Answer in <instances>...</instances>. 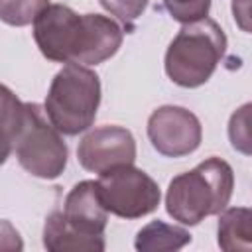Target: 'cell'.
<instances>
[{
  "label": "cell",
  "instance_id": "6da1fadb",
  "mask_svg": "<svg viewBox=\"0 0 252 252\" xmlns=\"http://www.w3.org/2000/svg\"><path fill=\"white\" fill-rule=\"evenodd\" d=\"M33 37L49 61L96 65L118 51L122 30L106 16L77 14L69 6L49 4L33 20Z\"/></svg>",
  "mask_w": 252,
  "mask_h": 252
},
{
  "label": "cell",
  "instance_id": "7a4b0ae2",
  "mask_svg": "<svg viewBox=\"0 0 252 252\" xmlns=\"http://www.w3.org/2000/svg\"><path fill=\"white\" fill-rule=\"evenodd\" d=\"M232 187V167L220 158H209L171 179L165 209L181 224H199L205 217L217 215L228 205Z\"/></svg>",
  "mask_w": 252,
  "mask_h": 252
},
{
  "label": "cell",
  "instance_id": "3957f363",
  "mask_svg": "<svg viewBox=\"0 0 252 252\" xmlns=\"http://www.w3.org/2000/svg\"><path fill=\"white\" fill-rule=\"evenodd\" d=\"M226 49V35L211 18L183 24L167 47L165 73L179 87H199L211 79Z\"/></svg>",
  "mask_w": 252,
  "mask_h": 252
},
{
  "label": "cell",
  "instance_id": "277c9868",
  "mask_svg": "<svg viewBox=\"0 0 252 252\" xmlns=\"http://www.w3.org/2000/svg\"><path fill=\"white\" fill-rule=\"evenodd\" d=\"M98 102L100 81L96 73L85 65L67 63L53 77L43 110L61 134L75 136L94 122Z\"/></svg>",
  "mask_w": 252,
  "mask_h": 252
},
{
  "label": "cell",
  "instance_id": "5b68a950",
  "mask_svg": "<svg viewBox=\"0 0 252 252\" xmlns=\"http://www.w3.org/2000/svg\"><path fill=\"white\" fill-rule=\"evenodd\" d=\"M12 144L20 165L35 177L55 179L67 165V146L61 132L35 102H26V118Z\"/></svg>",
  "mask_w": 252,
  "mask_h": 252
},
{
  "label": "cell",
  "instance_id": "8992f818",
  "mask_svg": "<svg viewBox=\"0 0 252 252\" xmlns=\"http://www.w3.org/2000/svg\"><path fill=\"white\" fill-rule=\"evenodd\" d=\"M96 193L102 207L122 219H140L156 211L161 197L158 183L132 163L102 171Z\"/></svg>",
  "mask_w": 252,
  "mask_h": 252
},
{
  "label": "cell",
  "instance_id": "52a82bcc",
  "mask_svg": "<svg viewBox=\"0 0 252 252\" xmlns=\"http://www.w3.org/2000/svg\"><path fill=\"white\" fill-rule=\"evenodd\" d=\"M148 138L161 156L181 158L199 148L201 124L187 108L159 106L148 118Z\"/></svg>",
  "mask_w": 252,
  "mask_h": 252
},
{
  "label": "cell",
  "instance_id": "ba28073f",
  "mask_svg": "<svg viewBox=\"0 0 252 252\" xmlns=\"http://www.w3.org/2000/svg\"><path fill=\"white\" fill-rule=\"evenodd\" d=\"M79 163L93 173H102L118 165L134 163L136 142L130 130L120 126H100L91 130L77 148Z\"/></svg>",
  "mask_w": 252,
  "mask_h": 252
},
{
  "label": "cell",
  "instance_id": "9c48e42d",
  "mask_svg": "<svg viewBox=\"0 0 252 252\" xmlns=\"http://www.w3.org/2000/svg\"><path fill=\"white\" fill-rule=\"evenodd\" d=\"M63 219L71 228L85 236H104L108 211L102 207L96 181H81L77 183L65 197L63 205Z\"/></svg>",
  "mask_w": 252,
  "mask_h": 252
},
{
  "label": "cell",
  "instance_id": "30bf717a",
  "mask_svg": "<svg viewBox=\"0 0 252 252\" xmlns=\"http://www.w3.org/2000/svg\"><path fill=\"white\" fill-rule=\"evenodd\" d=\"M43 246L49 252H100L104 236H85L67 224L61 211H53L43 226Z\"/></svg>",
  "mask_w": 252,
  "mask_h": 252
},
{
  "label": "cell",
  "instance_id": "8fae6325",
  "mask_svg": "<svg viewBox=\"0 0 252 252\" xmlns=\"http://www.w3.org/2000/svg\"><path fill=\"white\" fill-rule=\"evenodd\" d=\"M252 213L246 207L226 209L219 219V246L224 252H248L252 246Z\"/></svg>",
  "mask_w": 252,
  "mask_h": 252
},
{
  "label": "cell",
  "instance_id": "7c38bea8",
  "mask_svg": "<svg viewBox=\"0 0 252 252\" xmlns=\"http://www.w3.org/2000/svg\"><path fill=\"white\" fill-rule=\"evenodd\" d=\"M187 242H191V234L185 228L167 224L163 220H152L136 236V248L142 252L179 250Z\"/></svg>",
  "mask_w": 252,
  "mask_h": 252
},
{
  "label": "cell",
  "instance_id": "4fadbf2b",
  "mask_svg": "<svg viewBox=\"0 0 252 252\" xmlns=\"http://www.w3.org/2000/svg\"><path fill=\"white\" fill-rule=\"evenodd\" d=\"M26 118V102H22L10 89L0 85V136L14 140Z\"/></svg>",
  "mask_w": 252,
  "mask_h": 252
},
{
  "label": "cell",
  "instance_id": "5bb4252c",
  "mask_svg": "<svg viewBox=\"0 0 252 252\" xmlns=\"http://www.w3.org/2000/svg\"><path fill=\"white\" fill-rule=\"evenodd\" d=\"M47 6L49 0H0V20L10 26H28Z\"/></svg>",
  "mask_w": 252,
  "mask_h": 252
},
{
  "label": "cell",
  "instance_id": "9a60e30c",
  "mask_svg": "<svg viewBox=\"0 0 252 252\" xmlns=\"http://www.w3.org/2000/svg\"><path fill=\"white\" fill-rule=\"evenodd\" d=\"M163 6L173 16V20L181 24H189L209 14L211 0H163Z\"/></svg>",
  "mask_w": 252,
  "mask_h": 252
},
{
  "label": "cell",
  "instance_id": "2e32d148",
  "mask_svg": "<svg viewBox=\"0 0 252 252\" xmlns=\"http://www.w3.org/2000/svg\"><path fill=\"white\" fill-rule=\"evenodd\" d=\"M98 2L106 12L116 16L126 26H132L134 20H138L148 6V0H98Z\"/></svg>",
  "mask_w": 252,
  "mask_h": 252
},
{
  "label": "cell",
  "instance_id": "e0dca14e",
  "mask_svg": "<svg viewBox=\"0 0 252 252\" xmlns=\"http://www.w3.org/2000/svg\"><path fill=\"white\" fill-rule=\"evenodd\" d=\"M248 110H250V104H244L238 112H234L232 118H230V128H228L232 146L238 148L244 154H250V148H248V142H250V136H248Z\"/></svg>",
  "mask_w": 252,
  "mask_h": 252
},
{
  "label": "cell",
  "instance_id": "ac0fdd59",
  "mask_svg": "<svg viewBox=\"0 0 252 252\" xmlns=\"http://www.w3.org/2000/svg\"><path fill=\"white\" fill-rule=\"evenodd\" d=\"M24 242L18 230L8 220H0V252H20Z\"/></svg>",
  "mask_w": 252,
  "mask_h": 252
},
{
  "label": "cell",
  "instance_id": "d6986e66",
  "mask_svg": "<svg viewBox=\"0 0 252 252\" xmlns=\"http://www.w3.org/2000/svg\"><path fill=\"white\" fill-rule=\"evenodd\" d=\"M232 12H234V20L238 22V26L244 32H248L250 30V0H234Z\"/></svg>",
  "mask_w": 252,
  "mask_h": 252
},
{
  "label": "cell",
  "instance_id": "ffe728a7",
  "mask_svg": "<svg viewBox=\"0 0 252 252\" xmlns=\"http://www.w3.org/2000/svg\"><path fill=\"white\" fill-rule=\"evenodd\" d=\"M10 150H12V142L0 136V165H2V163L8 159V156H10Z\"/></svg>",
  "mask_w": 252,
  "mask_h": 252
}]
</instances>
